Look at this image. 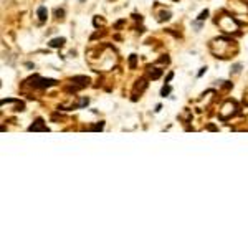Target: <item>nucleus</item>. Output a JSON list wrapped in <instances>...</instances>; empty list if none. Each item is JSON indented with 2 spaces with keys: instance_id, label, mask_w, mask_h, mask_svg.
I'll use <instances>...</instances> for the list:
<instances>
[{
  "instance_id": "obj_1",
  "label": "nucleus",
  "mask_w": 248,
  "mask_h": 248,
  "mask_svg": "<svg viewBox=\"0 0 248 248\" xmlns=\"http://www.w3.org/2000/svg\"><path fill=\"white\" fill-rule=\"evenodd\" d=\"M63 43H65V38H55V40L50 41V46L51 48H60Z\"/></svg>"
},
{
  "instance_id": "obj_2",
  "label": "nucleus",
  "mask_w": 248,
  "mask_h": 248,
  "mask_svg": "<svg viewBox=\"0 0 248 248\" xmlns=\"http://www.w3.org/2000/svg\"><path fill=\"white\" fill-rule=\"evenodd\" d=\"M46 15H48L46 8L45 7H40V8H38V18H40V20H46Z\"/></svg>"
},
{
  "instance_id": "obj_3",
  "label": "nucleus",
  "mask_w": 248,
  "mask_h": 248,
  "mask_svg": "<svg viewBox=\"0 0 248 248\" xmlns=\"http://www.w3.org/2000/svg\"><path fill=\"white\" fill-rule=\"evenodd\" d=\"M169 93H170V86H164V88L161 89V94H162V96H167Z\"/></svg>"
},
{
  "instance_id": "obj_4",
  "label": "nucleus",
  "mask_w": 248,
  "mask_h": 248,
  "mask_svg": "<svg viewBox=\"0 0 248 248\" xmlns=\"http://www.w3.org/2000/svg\"><path fill=\"white\" fill-rule=\"evenodd\" d=\"M207 15H208V10H203L200 15H198V20H205L207 18Z\"/></svg>"
},
{
  "instance_id": "obj_5",
  "label": "nucleus",
  "mask_w": 248,
  "mask_h": 248,
  "mask_svg": "<svg viewBox=\"0 0 248 248\" xmlns=\"http://www.w3.org/2000/svg\"><path fill=\"white\" fill-rule=\"evenodd\" d=\"M205 70H207V68H202V70H200V71H198V76H202V75H203V73H205Z\"/></svg>"
},
{
  "instance_id": "obj_6",
  "label": "nucleus",
  "mask_w": 248,
  "mask_h": 248,
  "mask_svg": "<svg viewBox=\"0 0 248 248\" xmlns=\"http://www.w3.org/2000/svg\"><path fill=\"white\" fill-rule=\"evenodd\" d=\"M80 2H85V0H80Z\"/></svg>"
}]
</instances>
